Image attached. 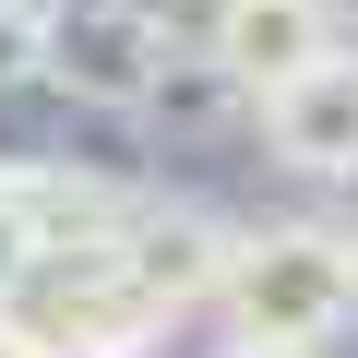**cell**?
I'll list each match as a JSON object with an SVG mask.
<instances>
[{
    "label": "cell",
    "instance_id": "cell-12",
    "mask_svg": "<svg viewBox=\"0 0 358 358\" xmlns=\"http://www.w3.org/2000/svg\"><path fill=\"white\" fill-rule=\"evenodd\" d=\"M227 358H322V346H275V334H227Z\"/></svg>",
    "mask_w": 358,
    "mask_h": 358
},
{
    "label": "cell",
    "instance_id": "cell-3",
    "mask_svg": "<svg viewBox=\"0 0 358 358\" xmlns=\"http://www.w3.org/2000/svg\"><path fill=\"white\" fill-rule=\"evenodd\" d=\"M167 48H179L167 0H48L36 13V84H60L84 108H143Z\"/></svg>",
    "mask_w": 358,
    "mask_h": 358
},
{
    "label": "cell",
    "instance_id": "cell-4",
    "mask_svg": "<svg viewBox=\"0 0 358 358\" xmlns=\"http://www.w3.org/2000/svg\"><path fill=\"white\" fill-rule=\"evenodd\" d=\"M227 239H239V227H227L215 203H167V192H143V203L120 215V239H108V251L143 275V299H155L167 322H192V310H215Z\"/></svg>",
    "mask_w": 358,
    "mask_h": 358
},
{
    "label": "cell",
    "instance_id": "cell-6",
    "mask_svg": "<svg viewBox=\"0 0 358 358\" xmlns=\"http://www.w3.org/2000/svg\"><path fill=\"white\" fill-rule=\"evenodd\" d=\"M0 192L24 203L36 251H96V239H120V215L143 203L131 179H108V167H72V155H13V167H0Z\"/></svg>",
    "mask_w": 358,
    "mask_h": 358
},
{
    "label": "cell",
    "instance_id": "cell-1",
    "mask_svg": "<svg viewBox=\"0 0 358 358\" xmlns=\"http://www.w3.org/2000/svg\"><path fill=\"white\" fill-rule=\"evenodd\" d=\"M227 334H275V346H334L358 322V239L334 227H239L227 275H215Z\"/></svg>",
    "mask_w": 358,
    "mask_h": 358
},
{
    "label": "cell",
    "instance_id": "cell-11",
    "mask_svg": "<svg viewBox=\"0 0 358 358\" xmlns=\"http://www.w3.org/2000/svg\"><path fill=\"white\" fill-rule=\"evenodd\" d=\"M0 358H48V346L24 334V310H13V299H0Z\"/></svg>",
    "mask_w": 358,
    "mask_h": 358
},
{
    "label": "cell",
    "instance_id": "cell-10",
    "mask_svg": "<svg viewBox=\"0 0 358 358\" xmlns=\"http://www.w3.org/2000/svg\"><path fill=\"white\" fill-rule=\"evenodd\" d=\"M24 275H36V227H24V203H13V192H0V299H13Z\"/></svg>",
    "mask_w": 358,
    "mask_h": 358
},
{
    "label": "cell",
    "instance_id": "cell-9",
    "mask_svg": "<svg viewBox=\"0 0 358 358\" xmlns=\"http://www.w3.org/2000/svg\"><path fill=\"white\" fill-rule=\"evenodd\" d=\"M36 13H48V0H0V96L36 84Z\"/></svg>",
    "mask_w": 358,
    "mask_h": 358
},
{
    "label": "cell",
    "instance_id": "cell-5",
    "mask_svg": "<svg viewBox=\"0 0 358 358\" xmlns=\"http://www.w3.org/2000/svg\"><path fill=\"white\" fill-rule=\"evenodd\" d=\"M251 108H263V143L299 179H358V48H322L310 72H287Z\"/></svg>",
    "mask_w": 358,
    "mask_h": 358
},
{
    "label": "cell",
    "instance_id": "cell-8",
    "mask_svg": "<svg viewBox=\"0 0 358 358\" xmlns=\"http://www.w3.org/2000/svg\"><path fill=\"white\" fill-rule=\"evenodd\" d=\"M143 108H155V131H239V108H251V84L215 60V48H167V72L143 84Z\"/></svg>",
    "mask_w": 358,
    "mask_h": 358
},
{
    "label": "cell",
    "instance_id": "cell-2",
    "mask_svg": "<svg viewBox=\"0 0 358 358\" xmlns=\"http://www.w3.org/2000/svg\"><path fill=\"white\" fill-rule=\"evenodd\" d=\"M13 310H24V334L48 346V358H143L155 334H167V310L143 299V275L96 239V251H36V275L13 287Z\"/></svg>",
    "mask_w": 358,
    "mask_h": 358
},
{
    "label": "cell",
    "instance_id": "cell-7",
    "mask_svg": "<svg viewBox=\"0 0 358 358\" xmlns=\"http://www.w3.org/2000/svg\"><path fill=\"white\" fill-rule=\"evenodd\" d=\"M203 48H215L251 96H275L287 72H310V60H322V48H346V36H334V0H215Z\"/></svg>",
    "mask_w": 358,
    "mask_h": 358
}]
</instances>
